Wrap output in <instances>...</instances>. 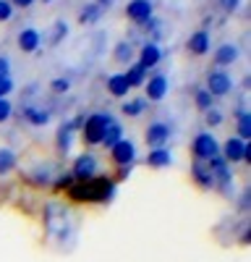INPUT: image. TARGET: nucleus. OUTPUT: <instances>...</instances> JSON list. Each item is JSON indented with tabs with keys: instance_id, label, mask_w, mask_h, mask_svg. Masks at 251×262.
Wrapping results in <instances>:
<instances>
[{
	"instance_id": "obj_36",
	"label": "nucleus",
	"mask_w": 251,
	"mask_h": 262,
	"mask_svg": "<svg viewBox=\"0 0 251 262\" xmlns=\"http://www.w3.org/2000/svg\"><path fill=\"white\" fill-rule=\"evenodd\" d=\"M11 116H13V105L8 100H0V123L11 121Z\"/></svg>"
},
{
	"instance_id": "obj_1",
	"label": "nucleus",
	"mask_w": 251,
	"mask_h": 262,
	"mask_svg": "<svg viewBox=\"0 0 251 262\" xmlns=\"http://www.w3.org/2000/svg\"><path fill=\"white\" fill-rule=\"evenodd\" d=\"M68 196L73 202H94V205H108L115 196V181L110 176H94L89 181L73 184L68 189Z\"/></svg>"
},
{
	"instance_id": "obj_16",
	"label": "nucleus",
	"mask_w": 251,
	"mask_h": 262,
	"mask_svg": "<svg viewBox=\"0 0 251 262\" xmlns=\"http://www.w3.org/2000/svg\"><path fill=\"white\" fill-rule=\"evenodd\" d=\"M238 58H241V50H238V45H233V42H225V45H220L215 50V66H217V69L233 66Z\"/></svg>"
},
{
	"instance_id": "obj_23",
	"label": "nucleus",
	"mask_w": 251,
	"mask_h": 262,
	"mask_svg": "<svg viewBox=\"0 0 251 262\" xmlns=\"http://www.w3.org/2000/svg\"><path fill=\"white\" fill-rule=\"evenodd\" d=\"M24 118H27V123H32V126H47L53 116H50V111H45V107L29 105V107H24Z\"/></svg>"
},
{
	"instance_id": "obj_17",
	"label": "nucleus",
	"mask_w": 251,
	"mask_h": 262,
	"mask_svg": "<svg viewBox=\"0 0 251 262\" xmlns=\"http://www.w3.org/2000/svg\"><path fill=\"white\" fill-rule=\"evenodd\" d=\"M191 176H194V181H196V186H202V189H215V181H212V170H209V165L207 163H199V160H194L191 163Z\"/></svg>"
},
{
	"instance_id": "obj_18",
	"label": "nucleus",
	"mask_w": 251,
	"mask_h": 262,
	"mask_svg": "<svg viewBox=\"0 0 251 262\" xmlns=\"http://www.w3.org/2000/svg\"><path fill=\"white\" fill-rule=\"evenodd\" d=\"M188 53L191 55H207L209 53V32L207 29H196L188 37Z\"/></svg>"
},
{
	"instance_id": "obj_15",
	"label": "nucleus",
	"mask_w": 251,
	"mask_h": 262,
	"mask_svg": "<svg viewBox=\"0 0 251 262\" xmlns=\"http://www.w3.org/2000/svg\"><path fill=\"white\" fill-rule=\"evenodd\" d=\"M79 123H81L79 118H76L73 123H60L58 137H55V147H58L60 155H66V152L71 149V144H73V131H76V126H79Z\"/></svg>"
},
{
	"instance_id": "obj_2",
	"label": "nucleus",
	"mask_w": 251,
	"mask_h": 262,
	"mask_svg": "<svg viewBox=\"0 0 251 262\" xmlns=\"http://www.w3.org/2000/svg\"><path fill=\"white\" fill-rule=\"evenodd\" d=\"M71 221H73V215H71V210L63 202H50L47 205V210H45V226H47V233L55 238V242H68V238H73Z\"/></svg>"
},
{
	"instance_id": "obj_41",
	"label": "nucleus",
	"mask_w": 251,
	"mask_h": 262,
	"mask_svg": "<svg viewBox=\"0 0 251 262\" xmlns=\"http://www.w3.org/2000/svg\"><path fill=\"white\" fill-rule=\"evenodd\" d=\"M241 210H248V191L241 194Z\"/></svg>"
},
{
	"instance_id": "obj_5",
	"label": "nucleus",
	"mask_w": 251,
	"mask_h": 262,
	"mask_svg": "<svg viewBox=\"0 0 251 262\" xmlns=\"http://www.w3.org/2000/svg\"><path fill=\"white\" fill-rule=\"evenodd\" d=\"M204 90L212 95L215 100H217V97H228L230 92H233V79H230V74H228L225 69H212V71L207 74Z\"/></svg>"
},
{
	"instance_id": "obj_19",
	"label": "nucleus",
	"mask_w": 251,
	"mask_h": 262,
	"mask_svg": "<svg viewBox=\"0 0 251 262\" xmlns=\"http://www.w3.org/2000/svg\"><path fill=\"white\" fill-rule=\"evenodd\" d=\"M108 92H110V97L123 100V97H129L131 86H129V81L123 79V74H110L108 76Z\"/></svg>"
},
{
	"instance_id": "obj_24",
	"label": "nucleus",
	"mask_w": 251,
	"mask_h": 262,
	"mask_svg": "<svg viewBox=\"0 0 251 262\" xmlns=\"http://www.w3.org/2000/svg\"><path fill=\"white\" fill-rule=\"evenodd\" d=\"M134 45H131V42L129 39H120L118 42V45L113 48V58L118 60V63H123V66H131L134 63Z\"/></svg>"
},
{
	"instance_id": "obj_20",
	"label": "nucleus",
	"mask_w": 251,
	"mask_h": 262,
	"mask_svg": "<svg viewBox=\"0 0 251 262\" xmlns=\"http://www.w3.org/2000/svg\"><path fill=\"white\" fill-rule=\"evenodd\" d=\"M146 165H149V168H167V165H173V152L165 149V147L149 149V155H146Z\"/></svg>"
},
{
	"instance_id": "obj_40",
	"label": "nucleus",
	"mask_w": 251,
	"mask_h": 262,
	"mask_svg": "<svg viewBox=\"0 0 251 262\" xmlns=\"http://www.w3.org/2000/svg\"><path fill=\"white\" fill-rule=\"evenodd\" d=\"M8 3H11L13 8H29V6L34 3V0H8Z\"/></svg>"
},
{
	"instance_id": "obj_11",
	"label": "nucleus",
	"mask_w": 251,
	"mask_h": 262,
	"mask_svg": "<svg viewBox=\"0 0 251 262\" xmlns=\"http://www.w3.org/2000/svg\"><path fill=\"white\" fill-rule=\"evenodd\" d=\"M144 139H146V144H149V149H157V147H165L167 142L173 139V131H170V126H167V123L155 121V123L146 126Z\"/></svg>"
},
{
	"instance_id": "obj_7",
	"label": "nucleus",
	"mask_w": 251,
	"mask_h": 262,
	"mask_svg": "<svg viewBox=\"0 0 251 262\" xmlns=\"http://www.w3.org/2000/svg\"><path fill=\"white\" fill-rule=\"evenodd\" d=\"M97 170H99L97 158L89 155V152H84V155H79V158L73 160V165H71V176H73L76 184H81V181L94 179V176H97Z\"/></svg>"
},
{
	"instance_id": "obj_35",
	"label": "nucleus",
	"mask_w": 251,
	"mask_h": 262,
	"mask_svg": "<svg viewBox=\"0 0 251 262\" xmlns=\"http://www.w3.org/2000/svg\"><path fill=\"white\" fill-rule=\"evenodd\" d=\"M55 179H58V181H55L53 186H58V189H63V191H68V189L76 184L73 176H71V170H68V173H60V176H55Z\"/></svg>"
},
{
	"instance_id": "obj_34",
	"label": "nucleus",
	"mask_w": 251,
	"mask_h": 262,
	"mask_svg": "<svg viewBox=\"0 0 251 262\" xmlns=\"http://www.w3.org/2000/svg\"><path fill=\"white\" fill-rule=\"evenodd\" d=\"M16 16V8L8 3V0H0V24H6V21H11Z\"/></svg>"
},
{
	"instance_id": "obj_33",
	"label": "nucleus",
	"mask_w": 251,
	"mask_h": 262,
	"mask_svg": "<svg viewBox=\"0 0 251 262\" xmlns=\"http://www.w3.org/2000/svg\"><path fill=\"white\" fill-rule=\"evenodd\" d=\"M50 90H53L55 95L68 92V90H71V79H68V76H63V79H53V81H50Z\"/></svg>"
},
{
	"instance_id": "obj_14",
	"label": "nucleus",
	"mask_w": 251,
	"mask_h": 262,
	"mask_svg": "<svg viewBox=\"0 0 251 262\" xmlns=\"http://www.w3.org/2000/svg\"><path fill=\"white\" fill-rule=\"evenodd\" d=\"M16 45H18L21 53H37L39 45H42V37H39V32L34 27H24L16 37Z\"/></svg>"
},
{
	"instance_id": "obj_12",
	"label": "nucleus",
	"mask_w": 251,
	"mask_h": 262,
	"mask_svg": "<svg viewBox=\"0 0 251 262\" xmlns=\"http://www.w3.org/2000/svg\"><path fill=\"white\" fill-rule=\"evenodd\" d=\"M126 16H129L134 24H146V21L155 18V6L152 0H131L129 6H126Z\"/></svg>"
},
{
	"instance_id": "obj_22",
	"label": "nucleus",
	"mask_w": 251,
	"mask_h": 262,
	"mask_svg": "<svg viewBox=\"0 0 251 262\" xmlns=\"http://www.w3.org/2000/svg\"><path fill=\"white\" fill-rule=\"evenodd\" d=\"M146 76H149V71H144V69H141V66H139L136 60H134V63H131L126 71H123V79L129 81V86H131V90H134V86H144Z\"/></svg>"
},
{
	"instance_id": "obj_9",
	"label": "nucleus",
	"mask_w": 251,
	"mask_h": 262,
	"mask_svg": "<svg viewBox=\"0 0 251 262\" xmlns=\"http://www.w3.org/2000/svg\"><path fill=\"white\" fill-rule=\"evenodd\" d=\"M144 90H146V100L149 102H162L167 90H170V79L165 74H149L144 81Z\"/></svg>"
},
{
	"instance_id": "obj_21",
	"label": "nucleus",
	"mask_w": 251,
	"mask_h": 262,
	"mask_svg": "<svg viewBox=\"0 0 251 262\" xmlns=\"http://www.w3.org/2000/svg\"><path fill=\"white\" fill-rule=\"evenodd\" d=\"M29 181L37 184V186H53V184H55V168L47 165V163H42V165L32 173V176H29Z\"/></svg>"
},
{
	"instance_id": "obj_6",
	"label": "nucleus",
	"mask_w": 251,
	"mask_h": 262,
	"mask_svg": "<svg viewBox=\"0 0 251 262\" xmlns=\"http://www.w3.org/2000/svg\"><path fill=\"white\" fill-rule=\"evenodd\" d=\"M220 152H222V160L230 165V163H248L251 160V149H248V142H243V139H238V137H230L222 147H220Z\"/></svg>"
},
{
	"instance_id": "obj_30",
	"label": "nucleus",
	"mask_w": 251,
	"mask_h": 262,
	"mask_svg": "<svg viewBox=\"0 0 251 262\" xmlns=\"http://www.w3.org/2000/svg\"><path fill=\"white\" fill-rule=\"evenodd\" d=\"M146 111V100H131V102H123V116H129V118H139L141 113Z\"/></svg>"
},
{
	"instance_id": "obj_25",
	"label": "nucleus",
	"mask_w": 251,
	"mask_h": 262,
	"mask_svg": "<svg viewBox=\"0 0 251 262\" xmlns=\"http://www.w3.org/2000/svg\"><path fill=\"white\" fill-rule=\"evenodd\" d=\"M102 16H105V8H99L97 3H87L81 8V13H79V21L84 27H92V24H97Z\"/></svg>"
},
{
	"instance_id": "obj_8",
	"label": "nucleus",
	"mask_w": 251,
	"mask_h": 262,
	"mask_svg": "<svg viewBox=\"0 0 251 262\" xmlns=\"http://www.w3.org/2000/svg\"><path fill=\"white\" fill-rule=\"evenodd\" d=\"M209 165V170H212V181H215V189L217 191H230V186H233V173H230V165L217 155V158H212L207 163Z\"/></svg>"
},
{
	"instance_id": "obj_42",
	"label": "nucleus",
	"mask_w": 251,
	"mask_h": 262,
	"mask_svg": "<svg viewBox=\"0 0 251 262\" xmlns=\"http://www.w3.org/2000/svg\"><path fill=\"white\" fill-rule=\"evenodd\" d=\"M45 3H50V0H45Z\"/></svg>"
},
{
	"instance_id": "obj_37",
	"label": "nucleus",
	"mask_w": 251,
	"mask_h": 262,
	"mask_svg": "<svg viewBox=\"0 0 251 262\" xmlns=\"http://www.w3.org/2000/svg\"><path fill=\"white\" fill-rule=\"evenodd\" d=\"M13 92V79H0V100H8V95Z\"/></svg>"
},
{
	"instance_id": "obj_39",
	"label": "nucleus",
	"mask_w": 251,
	"mask_h": 262,
	"mask_svg": "<svg viewBox=\"0 0 251 262\" xmlns=\"http://www.w3.org/2000/svg\"><path fill=\"white\" fill-rule=\"evenodd\" d=\"M220 6L225 13H236V8L241 6V0H220Z\"/></svg>"
},
{
	"instance_id": "obj_3",
	"label": "nucleus",
	"mask_w": 251,
	"mask_h": 262,
	"mask_svg": "<svg viewBox=\"0 0 251 262\" xmlns=\"http://www.w3.org/2000/svg\"><path fill=\"white\" fill-rule=\"evenodd\" d=\"M113 123H115V118H113V113H108V111H94V113H89L87 121H84V131H81L84 142H87L89 147L102 144L105 131H108Z\"/></svg>"
},
{
	"instance_id": "obj_10",
	"label": "nucleus",
	"mask_w": 251,
	"mask_h": 262,
	"mask_svg": "<svg viewBox=\"0 0 251 262\" xmlns=\"http://www.w3.org/2000/svg\"><path fill=\"white\" fill-rule=\"evenodd\" d=\"M110 158L118 168H134L136 163V144L131 139H120L113 149H110Z\"/></svg>"
},
{
	"instance_id": "obj_4",
	"label": "nucleus",
	"mask_w": 251,
	"mask_h": 262,
	"mask_svg": "<svg viewBox=\"0 0 251 262\" xmlns=\"http://www.w3.org/2000/svg\"><path fill=\"white\" fill-rule=\"evenodd\" d=\"M191 152H194V160L199 163H209L212 158L220 155V142L215 134H209V131H202V134L194 137L191 142Z\"/></svg>"
},
{
	"instance_id": "obj_26",
	"label": "nucleus",
	"mask_w": 251,
	"mask_h": 262,
	"mask_svg": "<svg viewBox=\"0 0 251 262\" xmlns=\"http://www.w3.org/2000/svg\"><path fill=\"white\" fill-rule=\"evenodd\" d=\"M248 134H251L248 111H246V107H238V111H236V134H233V137H238V139L248 142Z\"/></svg>"
},
{
	"instance_id": "obj_29",
	"label": "nucleus",
	"mask_w": 251,
	"mask_h": 262,
	"mask_svg": "<svg viewBox=\"0 0 251 262\" xmlns=\"http://www.w3.org/2000/svg\"><path fill=\"white\" fill-rule=\"evenodd\" d=\"M194 105L199 107V111H209V107H215V97L212 95H209L207 90H204V86H199V90L194 92Z\"/></svg>"
},
{
	"instance_id": "obj_27",
	"label": "nucleus",
	"mask_w": 251,
	"mask_h": 262,
	"mask_svg": "<svg viewBox=\"0 0 251 262\" xmlns=\"http://www.w3.org/2000/svg\"><path fill=\"white\" fill-rule=\"evenodd\" d=\"M16 168V152L8 147H0V176H8Z\"/></svg>"
},
{
	"instance_id": "obj_31",
	"label": "nucleus",
	"mask_w": 251,
	"mask_h": 262,
	"mask_svg": "<svg viewBox=\"0 0 251 262\" xmlns=\"http://www.w3.org/2000/svg\"><path fill=\"white\" fill-rule=\"evenodd\" d=\"M204 121H207V126H209V128H217V126H222V121H225V113L220 111V107H209V111H207V116H204Z\"/></svg>"
},
{
	"instance_id": "obj_32",
	"label": "nucleus",
	"mask_w": 251,
	"mask_h": 262,
	"mask_svg": "<svg viewBox=\"0 0 251 262\" xmlns=\"http://www.w3.org/2000/svg\"><path fill=\"white\" fill-rule=\"evenodd\" d=\"M66 34H68V21H55V24H53V37L47 42H50V45H58Z\"/></svg>"
},
{
	"instance_id": "obj_38",
	"label": "nucleus",
	"mask_w": 251,
	"mask_h": 262,
	"mask_svg": "<svg viewBox=\"0 0 251 262\" xmlns=\"http://www.w3.org/2000/svg\"><path fill=\"white\" fill-rule=\"evenodd\" d=\"M8 76H11V60L0 55V79H8Z\"/></svg>"
},
{
	"instance_id": "obj_28",
	"label": "nucleus",
	"mask_w": 251,
	"mask_h": 262,
	"mask_svg": "<svg viewBox=\"0 0 251 262\" xmlns=\"http://www.w3.org/2000/svg\"><path fill=\"white\" fill-rule=\"evenodd\" d=\"M120 139H123V126H120V123L115 121V123H113V126H110L108 131H105V137H102V147L113 149V147H115V144H118Z\"/></svg>"
},
{
	"instance_id": "obj_13",
	"label": "nucleus",
	"mask_w": 251,
	"mask_h": 262,
	"mask_svg": "<svg viewBox=\"0 0 251 262\" xmlns=\"http://www.w3.org/2000/svg\"><path fill=\"white\" fill-rule=\"evenodd\" d=\"M160 60H162V48L157 45V42H144L141 45V50H139V66L144 71H152V69H157L160 66Z\"/></svg>"
}]
</instances>
